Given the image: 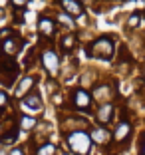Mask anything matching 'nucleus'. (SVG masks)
<instances>
[{
    "mask_svg": "<svg viewBox=\"0 0 145 155\" xmlns=\"http://www.w3.org/2000/svg\"><path fill=\"white\" fill-rule=\"evenodd\" d=\"M66 141H68V147L72 153L76 155H90L91 153V137L86 129H74V131H68L66 135Z\"/></svg>",
    "mask_w": 145,
    "mask_h": 155,
    "instance_id": "obj_1",
    "label": "nucleus"
},
{
    "mask_svg": "<svg viewBox=\"0 0 145 155\" xmlns=\"http://www.w3.org/2000/svg\"><path fill=\"white\" fill-rule=\"evenodd\" d=\"M90 52L94 58H100V60H111L115 52V44L111 40V36H100L95 38L90 46Z\"/></svg>",
    "mask_w": 145,
    "mask_h": 155,
    "instance_id": "obj_2",
    "label": "nucleus"
},
{
    "mask_svg": "<svg viewBox=\"0 0 145 155\" xmlns=\"http://www.w3.org/2000/svg\"><path fill=\"white\" fill-rule=\"evenodd\" d=\"M20 66L14 62V58H6L0 56V86H12L18 78Z\"/></svg>",
    "mask_w": 145,
    "mask_h": 155,
    "instance_id": "obj_3",
    "label": "nucleus"
},
{
    "mask_svg": "<svg viewBox=\"0 0 145 155\" xmlns=\"http://www.w3.org/2000/svg\"><path fill=\"white\" fill-rule=\"evenodd\" d=\"M42 66H44L46 74H48L50 78L58 76V72H60V56H58V52H56L54 48H46V50L42 52Z\"/></svg>",
    "mask_w": 145,
    "mask_h": 155,
    "instance_id": "obj_4",
    "label": "nucleus"
},
{
    "mask_svg": "<svg viewBox=\"0 0 145 155\" xmlns=\"http://www.w3.org/2000/svg\"><path fill=\"white\" fill-rule=\"evenodd\" d=\"M22 48V40H20L18 34H10L8 38L0 40V56H6V58H14V56L20 52Z\"/></svg>",
    "mask_w": 145,
    "mask_h": 155,
    "instance_id": "obj_5",
    "label": "nucleus"
},
{
    "mask_svg": "<svg viewBox=\"0 0 145 155\" xmlns=\"http://www.w3.org/2000/svg\"><path fill=\"white\" fill-rule=\"evenodd\" d=\"M36 90V76H24L18 80V84L14 86V97H18V100H22V97H26L30 91Z\"/></svg>",
    "mask_w": 145,
    "mask_h": 155,
    "instance_id": "obj_6",
    "label": "nucleus"
},
{
    "mask_svg": "<svg viewBox=\"0 0 145 155\" xmlns=\"http://www.w3.org/2000/svg\"><path fill=\"white\" fill-rule=\"evenodd\" d=\"M91 94L87 90H82V87H76L72 91V105L76 110H90L91 107Z\"/></svg>",
    "mask_w": 145,
    "mask_h": 155,
    "instance_id": "obj_7",
    "label": "nucleus"
},
{
    "mask_svg": "<svg viewBox=\"0 0 145 155\" xmlns=\"http://www.w3.org/2000/svg\"><path fill=\"white\" fill-rule=\"evenodd\" d=\"M56 28H58V24H56L54 18L46 16V14L38 18V32H40V36H44L46 40H52V38L56 36Z\"/></svg>",
    "mask_w": 145,
    "mask_h": 155,
    "instance_id": "obj_8",
    "label": "nucleus"
},
{
    "mask_svg": "<svg viewBox=\"0 0 145 155\" xmlns=\"http://www.w3.org/2000/svg\"><path fill=\"white\" fill-rule=\"evenodd\" d=\"M114 97V90L109 84H95L94 91H91V100L100 101V104H109Z\"/></svg>",
    "mask_w": 145,
    "mask_h": 155,
    "instance_id": "obj_9",
    "label": "nucleus"
},
{
    "mask_svg": "<svg viewBox=\"0 0 145 155\" xmlns=\"http://www.w3.org/2000/svg\"><path fill=\"white\" fill-rule=\"evenodd\" d=\"M20 107H22V110H28V111H42V96H40V91L34 90V91H30L26 97H22Z\"/></svg>",
    "mask_w": 145,
    "mask_h": 155,
    "instance_id": "obj_10",
    "label": "nucleus"
},
{
    "mask_svg": "<svg viewBox=\"0 0 145 155\" xmlns=\"http://www.w3.org/2000/svg\"><path fill=\"white\" fill-rule=\"evenodd\" d=\"M90 137H91V143H97V145H107V143L111 141V133H109L104 125L94 127L91 133H90Z\"/></svg>",
    "mask_w": 145,
    "mask_h": 155,
    "instance_id": "obj_11",
    "label": "nucleus"
},
{
    "mask_svg": "<svg viewBox=\"0 0 145 155\" xmlns=\"http://www.w3.org/2000/svg\"><path fill=\"white\" fill-rule=\"evenodd\" d=\"M114 114H115V107H114V104L109 101V104H100V107H97V121L101 123L105 127V123H109L111 119H114Z\"/></svg>",
    "mask_w": 145,
    "mask_h": 155,
    "instance_id": "obj_12",
    "label": "nucleus"
},
{
    "mask_svg": "<svg viewBox=\"0 0 145 155\" xmlns=\"http://www.w3.org/2000/svg\"><path fill=\"white\" fill-rule=\"evenodd\" d=\"M60 6H62V10L68 14V16H72V18L84 14V4L80 2V0H62Z\"/></svg>",
    "mask_w": 145,
    "mask_h": 155,
    "instance_id": "obj_13",
    "label": "nucleus"
},
{
    "mask_svg": "<svg viewBox=\"0 0 145 155\" xmlns=\"http://www.w3.org/2000/svg\"><path fill=\"white\" fill-rule=\"evenodd\" d=\"M129 135H131V123L127 121V119H123V121L117 123V127H115V131H114L111 137H114L117 143H123V141L129 139Z\"/></svg>",
    "mask_w": 145,
    "mask_h": 155,
    "instance_id": "obj_14",
    "label": "nucleus"
},
{
    "mask_svg": "<svg viewBox=\"0 0 145 155\" xmlns=\"http://www.w3.org/2000/svg\"><path fill=\"white\" fill-rule=\"evenodd\" d=\"M18 129H24V131H30V129H34L38 125V119L34 117V115H28V114H22L18 117Z\"/></svg>",
    "mask_w": 145,
    "mask_h": 155,
    "instance_id": "obj_15",
    "label": "nucleus"
},
{
    "mask_svg": "<svg viewBox=\"0 0 145 155\" xmlns=\"http://www.w3.org/2000/svg\"><path fill=\"white\" fill-rule=\"evenodd\" d=\"M77 44V38L74 36V34H66V36L60 38V48H62L64 52H72L74 48H76Z\"/></svg>",
    "mask_w": 145,
    "mask_h": 155,
    "instance_id": "obj_16",
    "label": "nucleus"
},
{
    "mask_svg": "<svg viewBox=\"0 0 145 155\" xmlns=\"http://www.w3.org/2000/svg\"><path fill=\"white\" fill-rule=\"evenodd\" d=\"M80 86H82V90H87V87L95 86V72L94 70H87V72L82 74V78H80Z\"/></svg>",
    "mask_w": 145,
    "mask_h": 155,
    "instance_id": "obj_17",
    "label": "nucleus"
},
{
    "mask_svg": "<svg viewBox=\"0 0 145 155\" xmlns=\"http://www.w3.org/2000/svg\"><path fill=\"white\" fill-rule=\"evenodd\" d=\"M56 153H58V147L50 141H46L36 147V155H56Z\"/></svg>",
    "mask_w": 145,
    "mask_h": 155,
    "instance_id": "obj_18",
    "label": "nucleus"
},
{
    "mask_svg": "<svg viewBox=\"0 0 145 155\" xmlns=\"http://www.w3.org/2000/svg\"><path fill=\"white\" fill-rule=\"evenodd\" d=\"M18 133H20V129L16 127V129H12V131H8L6 133V135H2L0 137V143H2V145H14V141H16V139H18Z\"/></svg>",
    "mask_w": 145,
    "mask_h": 155,
    "instance_id": "obj_19",
    "label": "nucleus"
},
{
    "mask_svg": "<svg viewBox=\"0 0 145 155\" xmlns=\"http://www.w3.org/2000/svg\"><path fill=\"white\" fill-rule=\"evenodd\" d=\"M54 20H58V22L62 24V26H66V28H72L74 26V18H72V16H68L66 12H60Z\"/></svg>",
    "mask_w": 145,
    "mask_h": 155,
    "instance_id": "obj_20",
    "label": "nucleus"
},
{
    "mask_svg": "<svg viewBox=\"0 0 145 155\" xmlns=\"http://www.w3.org/2000/svg\"><path fill=\"white\" fill-rule=\"evenodd\" d=\"M139 24H141V14L139 12L131 14V16H129V20H127V26H129V28H137Z\"/></svg>",
    "mask_w": 145,
    "mask_h": 155,
    "instance_id": "obj_21",
    "label": "nucleus"
},
{
    "mask_svg": "<svg viewBox=\"0 0 145 155\" xmlns=\"http://www.w3.org/2000/svg\"><path fill=\"white\" fill-rule=\"evenodd\" d=\"M10 6H12L14 10H18V12H26V2H20V0H12V2H8Z\"/></svg>",
    "mask_w": 145,
    "mask_h": 155,
    "instance_id": "obj_22",
    "label": "nucleus"
},
{
    "mask_svg": "<svg viewBox=\"0 0 145 155\" xmlns=\"http://www.w3.org/2000/svg\"><path fill=\"white\" fill-rule=\"evenodd\" d=\"M8 155H26V149L22 145H14L12 149L8 151Z\"/></svg>",
    "mask_w": 145,
    "mask_h": 155,
    "instance_id": "obj_23",
    "label": "nucleus"
},
{
    "mask_svg": "<svg viewBox=\"0 0 145 155\" xmlns=\"http://www.w3.org/2000/svg\"><path fill=\"white\" fill-rule=\"evenodd\" d=\"M52 101H54V105H60L64 101V96L62 94H52Z\"/></svg>",
    "mask_w": 145,
    "mask_h": 155,
    "instance_id": "obj_24",
    "label": "nucleus"
},
{
    "mask_svg": "<svg viewBox=\"0 0 145 155\" xmlns=\"http://www.w3.org/2000/svg\"><path fill=\"white\" fill-rule=\"evenodd\" d=\"M6 16H8V10H6V6H0V24L6 22Z\"/></svg>",
    "mask_w": 145,
    "mask_h": 155,
    "instance_id": "obj_25",
    "label": "nucleus"
},
{
    "mask_svg": "<svg viewBox=\"0 0 145 155\" xmlns=\"http://www.w3.org/2000/svg\"><path fill=\"white\" fill-rule=\"evenodd\" d=\"M141 155H145V143H143V149H141Z\"/></svg>",
    "mask_w": 145,
    "mask_h": 155,
    "instance_id": "obj_26",
    "label": "nucleus"
},
{
    "mask_svg": "<svg viewBox=\"0 0 145 155\" xmlns=\"http://www.w3.org/2000/svg\"><path fill=\"white\" fill-rule=\"evenodd\" d=\"M143 78H145V68H143Z\"/></svg>",
    "mask_w": 145,
    "mask_h": 155,
    "instance_id": "obj_27",
    "label": "nucleus"
}]
</instances>
